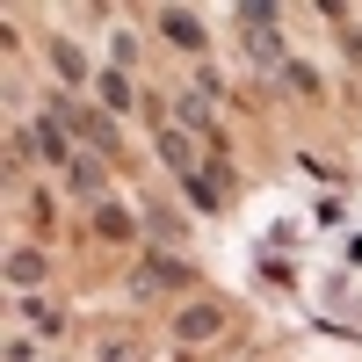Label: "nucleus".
<instances>
[{
  "label": "nucleus",
  "mask_w": 362,
  "mask_h": 362,
  "mask_svg": "<svg viewBox=\"0 0 362 362\" xmlns=\"http://www.w3.org/2000/svg\"><path fill=\"white\" fill-rule=\"evenodd\" d=\"M160 29H167L181 51H203V22H196L189 8H167V15H160Z\"/></svg>",
  "instance_id": "7ed1b4c3"
},
{
  "label": "nucleus",
  "mask_w": 362,
  "mask_h": 362,
  "mask_svg": "<svg viewBox=\"0 0 362 362\" xmlns=\"http://www.w3.org/2000/svg\"><path fill=\"white\" fill-rule=\"evenodd\" d=\"M283 80L297 87V95H319V73H312V66H297V58H290V66H283Z\"/></svg>",
  "instance_id": "ddd939ff"
},
{
  "label": "nucleus",
  "mask_w": 362,
  "mask_h": 362,
  "mask_svg": "<svg viewBox=\"0 0 362 362\" xmlns=\"http://www.w3.org/2000/svg\"><path fill=\"white\" fill-rule=\"evenodd\" d=\"M181 181H189V203H203V210H225V203H218V181H210L203 167H196V174H181Z\"/></svg>",
  "instance_id": "9b49d317"
},
{
  "label": "nucleus",
  "mask_w": 362,
  "mask_h": 362,
  "mask_svg": "<svg viewBox=\"0 0 362 362\" xmlns=\"http://www.w3.org/2000/svg\"><path fill=\"white\" fill-rule=\"evenodd\" d=\"M218 326H225V312H218V305H189V312L174 319V334H181V341H210Z\"/></svg>",
  "instance_id": "f03ea898"
},
{
  "label": "nucleus",
  "mask_w": 362,
  "mask_h": 362,
  "mask_svg": "<svg viewBox=\"0 0 362 362\" xmlns=\"http://www.w3.org/2000/svg\"><path fill=\"white\" fill-rule=\"evenodd\" d=\"M58 116H66V131H73L80 145H95V153H116V124H109L102 109H73V102H66Z\"/></svg>",
  "instance_id": "f257e3e1"
},
{
  "label": "nucleus",
  "mask_w": 362,
  "mask_h": 362,
  "mask_svg": "<svg viewBox=\"0 0 362 362\" xmlns=\"http://www.w3.org/2000/svg\"><path fill=\"white\" fill-rule=\"evenodd\" d=\"M102 362H145V355H138L131 341H109V348H102Z\"/></svg>",
  "instance_id": "4468645a"
},
{
  "label": "nucleus",
  "mask_w": 362,
  "mask_h": 362,
  "mask_svg": "<svg viewBox=\"0 0 362 362\" xmlns=\"http://www.w3.org/2000/svg\"><path fill=\"white\" fill-rule=\"evenodd\" d=\"M51 66H58V73H66V80H87V58H80V51H73L66 37H58V44H51Z\"/></svg>",
  "instance_id": "1a4fd4ad"
},
{
  "label": "nucleus",
  "mask_w": 362,
  "mask_h": 362,
  "mask_svg": "<svg viewBox=\"0 0 362 362\" xmlns=\"http://www.w3.org/2000/svg\"><path fill=\"white\" fill-rule=\"evenodd\" d=\"M160 160H167V167H181V174H196V153H189V138H181V131H167V138H160Z\"/></svg>",
  "instance_id": "0eeeda50"
},
{
  "label": "nucleus",
  "mask_w": 362,
  "mask_h": 362,
  "mask_svg": "<svg viewBox=\"0 0 362 362\" xmlns=\"http://www.w3.org/2000/svg\"><path fill=\"white\" fill-rule=\"evenodd\" d=\"M29 138H37V153H44V160H66V167H73V131H66V124H37Z\"/></svg>",
  "instance_id": "20e7f679"
},
{
  "label": "nucleus",
  "mask_w": 362,
  "mask_h": 362,
  "mask_svg": "<svg viewBox=\"0 0 362 362\" xmlns=\"http://www.w3.org/2000/svg\"><path fill=\"white\" fill-rule=\"evenodd\" d=\"M95 232H102V239H131V210L102 203V210H95Z\"/></svg>",
  "instance_id": "6e6552de"
},
{
  "label": "nucleus",
  "mask_w": 362,
  "mask_h": 362,
  "mask_svg": "<svg viewBox=\"0 0 362 362\" xmlns=\"http://www.w3.org/2000/svg\"><path fill=\"white\" fill-rule=\"evenodd\" d=\"M66 181H73V196H102V181H109V174H102V160H73Z\"/></svg>",
  "instance_id": "423d86ee"
},
{
  "label": "nucleus",
  "mask_w": 362,
  "mask_h": 362,
  "mask_svg": "<svg viewBox=\"0 0 362 362\" xmlns=\"http://www.w3.org/2000/svg\"><path fill=\"white\" fill-rule=\"evenodd\" d=\"M181 124H196V131L210 138V102H203V95H181ZM210 145H218V138H210Z\"/></svg>",
  "instance_id": "f8f14e48"
},
{
  "label": "nucleus",
  "mask_w": 362,
  "mask_h": 362,
  "mask_svg": "<svg viewBox=\"0 0 362 362\" xmlns=\"http://www.w3.org/2000/svg\"><path fill=\"white\" fill-rule=\"evenodd\" d=\"M37 276H44V254H37V247H15V254H8V283H15V290H29Z\"/></svg>",
  "instance_id": "39448f33"
},
{
  "label": "nucleus",
  "mask_w": 362,
  "mask_h": 362,
  "mask_svg": "<svg viewBox=\"0 0 362 362\" xmlns=\"http://www.w3.org/2000/svg\"><path fill=\"white\" fill-rule=\"evenodd\" d=\"M95 87H102L109 109H131V80H124V73H95Z\"/></svg>",
  "instance_id": "9d476101"
}]
</instances>
